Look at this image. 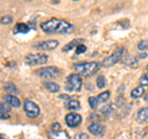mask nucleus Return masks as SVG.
I'll return each mask as SVG.
<instances>
[{
	"label": "nucleus",
	"instance_id": "nucleus-1",
	"mask_svg": "<svg viewBox=\"0 0 148 139\" xmlns=\"http://www.w3.org/2000/svg\"><path fill=\"white\" fill-rule=\"evenodd\" d=\"M74 69L80 76H91L94 73L99 70V64L96 62H89V63H77L74 64Z\"/></svg>",
	"mask_w": 148,
	"mask_h": 139
},
{
	"label": "nucleus",
	"instance_id": "nucleus-2",
	"mask_svg": "<svg viewBox=\"0 0 148 139\" xmlns=\"http://www.w3.org/2000/svg\"><path fill=\"white\" fill-rule=\"evenodd\" d=\"M82 85H83V80L79 74H72L67 79L66 90L67 91H79L82 89Z\"/></svg>",
	"mask_w": 148,
	"mask_h": 139
},
{
	"label": "nucleus",
	"instance_id": "nucleus-3",
	"mask_svg": "<svg viewBox=\"0 0 148 139\" xmlns=\"http://www.w3.org/2000/svg\"><path fill=\"white\" fill-rule=\"evenodd\" d=\"M125 53H126V49L125 48H119L114 52V54H111L110 57H108L106 59H104L103 62V65L104 67H111L114 65V64H116L119 61H121V59L125 57Z\"/></svg>",
	"mask_w": 148,
	"mask_h": 139
},
{
	"label": "nucleus",
	"instance_id": "nucleus-4",
	"mask_svg": "<svg viewBox=\"0 0 148 139\" xmlns=\"http://www.w3.org/2000/svg\"><path fill=\"white\" fill-rule=\"evenodd\" d=\"M48 61V57L42 53H36V54H27L25 58V62L29 65H40V64H45Z\"/></svg>",
	"mask_w": 148,
	"mask_h": 139
},
{
	"label": "nucleus",
	"instance_id": "nucleus-5",
	"mask_svg": "<svg viewBox=\"0 0 148 139\" xmlns=\"http://www.w3.org/2000/svg\"><path fill=\"white\" fill-rule=\"evenodd\" d=\"M36 74L42 79H53L59 75V69L56 67H45L36 72Z\"/></svg>",
	"mask_w": 148,
	"mask_h": 139
},
{
	"label": "nucleus",
	"instance_id": "nucleus-6",
	"mask_svg": "<svg viewBox=\"0 0 148 139\" xmlns=\"http://www.w3.org/2000/svg\"><path fill=\"white\" fill-rule=\"evenodd\" d=\"M59 22H61V20H58V18H51V20L41 24V29L46 33H57Z\"/></svg>",
	"mask_w": 148,
	"mask_h": 139
},
{
	"label": "nucleus",
	"instance_id": "nucleus-7",
	"mask_svg": "<svg viewBox=\"0 0 148 139\" xmlns=\"http://www.w3.org/2000/svg\"><path fill=\"white\" fill-rule=\"evenodd\" d=\"M24 110H25L26 114L29 116L30 118H35V117H37V116L40 114V108H38V106H37L35 102L30 101V100H26V101H25Z\"/></svg>",
	"mask_w": 148,
	"mask_h": 139
},
{
	"label": "nucleus",
	"instance_id": "nucleus-8",
	"mask_svg": "<svg viewBox=\"0 0 148 139\" xmlns=\"http://www.w3.org/2000/svg\"><path fill=\"white\" fill-rule=\"evenodd\" d=\"M66 123L72 128L79 126V124L82 123V116L78 114V113H74V112L68 113L66 116Z\"/></svg>",
	"mask_w": 148,
	"mask_h": 139
},
{
	"label": "nucleus",
	"instance_id": "nucleus-9",
	"mask_svg": "<svg viewBox=\"0 0 148 139\" xmlns=\"http://www.w3.org/2000/svg\"><path fill=\"white\" fill-rule=\"evenodd\" d=\"M88 131L96 137H103L105 133V128H104V126H101L99 123H92L88 127Z\"/></svg>",
	"mask_w": 148,
	"mask_h": 139
},
{
	"label": "nucleus",
	"instance_id": "nucleus-10",
	"mask_svg": "<svg viewBox=\"0 0 148 139\" xmlns=\"http://www.w3.org/2000/svg\"><path fill=\"white\" fill-rule=\"evenodd\" d=\"M58 46V41H46V42H41L35 46L36 49H46V50H52Z\"/></svg>",
	"mask_w": 148,
	"mask_h": 139
},
{
	"label": "nucleus",
	"instance_id": "nucleus-11",
	"mask_svg": "<svg viewBox=\"0 0 148 139\" xmlns=\"http://www.w3.org/2000/svg\"><path fill=\"white\" fill-rule=\"evenodd\" d=\"M74 30V26L71 25L69 22L64 21V20H61L59 22V26H58V30H57V33H69Z\"/></svg>",
	"mask_w": 148,
	"mask_h": 139
},
{
	"label": "nucleus",
	"instance_id": "nucleus-12",
	"mask_svg": "<svg viewBox=\"0 0 148 139\" xmlns=\"http://www.w3.org/2000/svg\"><path fill=\"white\" fill-rule=\"evenodd\" d=\"M5 102L9 106H11V107H16V108L20 107V105H21L20 100H18L15 95H9V94L5 96Z\"/></svg>",
	"mask_w": 148,
	"mask_h": 139
},
{
	"label": "nucleus",
	"instance_id": "nucleus-13",
	"mask_svg": "<svg viewBox=\"0 0 148 139\" xmlns=\"http://www.w3.org/2000/svg\"><path fill=\"white\" fill-rule=\"evenodd\" d=\"M137 121L140 123L148 122V107H143L137 112Z\"/></svg>",
	"mask_w": 148,
	"mask_h": 139
},
{
	"label": "nucleus",
	"instance_id": "nucleus-14",
	"mask_svg": "<svg viewBox=\"0 0 148 139\" xmlns=\"http://www.w3.org/2000/svg\"><path fill=\"white\" fill-rule=\"evenodd\" d=\"M83 42H84V40H82V38L74 40V41H72V42H69L68 44L64 46V47H63V52H68V50H71L73 48H77L79 44H83Z\"/></svg>",
	"mask_w": 148,
	"mask_h": 139
},
{
	"label": "nucleus",
	"instance_id": "nucleus-15",
	"mask_svg": "<svg viewBox=\"0 0 148 139\" xmlns=\"http://www.w3.org/2000/svg\"><path fill=\"white\" fill-rule=\"evenodd\" d=\"M51 139H69V136L63 131H52L49 133Z\"/></svg>",
	"mask_w": 148,
	"mask_h": 139
},
{
	"label": "nucleus",
	"instance_id": "nucleus-16",
	"mask_svg": "<svg viewBox=\"0 0 148 139\" xmlns=\"http://www.w3.org/2000/svg\"><path fill=\"white\" fill-rule=\"evenodd\" d=\"M66 108L67 110H71V111H75V110H79L80 108V104L78 100H67V104H66Z\"/></svg>",
	"mask_w": 148,
	"mask_h": 139
},
{
	"label": "nucleus",
	"instance_id": "nucleus-17",
	"mask_svg": "<svg viewBox=\"0 0 148 139\" xmlns=\"http://www.w3.org/2000/svg\"><path fill=\"white\" fill-rule=\"evenodd\" d=\"M29 31H30V26L26 25V24H22V22L17 24L16 27H15V30H14L15 33H27Z\"/></svg>",
	"mask_w": 148,
	"mask_h": 139
},
{
	"label": "nucleus",
	"instance_id": "nucleus-18",
	"mask_svg": "<svg viewBox=\"0 0 148 139\" xmlns=\"http://www.w3.org/2000/svg\"><path fill=\"white\" fill-rule=\"evenodd\" d=\"M43 86L51 92H58L59 91V85L56 84V82H53V81H45Z\"/></svg>",
	"mask_w": 148,
	"mask_h": 139
},
{
	"label": "nucleus",
	"instance_id": "nucleus-19",
	"mask_svg": "<svg viewBox=\"0 0 148 139\" xmlns=\"http://www.w3.org/2000/svg\"><path fill=\"white\" fill-rule=\"evenodd\" d=\"M4 89H5V91L8 92L9 95H16L18 90L16 89V86L12 84V82H6L5 85H4Z\"/></svg>",
	"mask_w": 148,
	"mask_h": 139
},
{
	"label": "nucleus",
	"instance_id": "nucleus-20",
	"mask_svg": "<svg viewBox=\"0 0 148 139\" xmlns=\"http://www.w3.org/2000/svg\"><path fill=\"white\" fill-rule=\"evenodd\" d=\"M143 94H145V86H138L136 89H133L132 92H131V96L133 99H138V97H141Z\"/></svg>",
	"mask_w": 148,
	"mask_h": 139
},
{
	"label": "nucleus",
	"instance_id": "nucleus-21",
	"mask_svg": "<svg viewBox=\"0 0 148 139\" xmlns=\"http://www.w3.org/2000/svg\"><path fill=\"white\" fill-rule=\"evenodd\" d=\"M115 111L114 108V105H104L103 107H101V113H103L104 116H110L111 113H112Z\"/></svg>",
	"mask_w": 148,
	"mask_h": 139
},
{
	"label": "nucleus",
	"instance_id": "nucleus-22",
	"mask_svg": "<svg viewBox=\"0 0 148 139\" xmlns=\"http://www.w3.org/2000/svg\"><path fill=\"white\" fill-rule=\"evenodd\" d=\"M110 99V91H104L98 96V101L99 102H106Z\"/></svg>",
	"mask_w": 148,
	"mask_h": 139
},
{
	"label": "nucleus",
	"instance_id": "nucleus-23",
	"mask_svg": "<svg viewBox=\"0 0 148 139\" xmlns=\"http://www.w3.org/2000/svg\"><path fill=\"white\" fill-rule=\"evenodd\" d=\"M105 84H106L105 76H104V75H100V76H98V79H96V86H98L99 89H104Z\"/></svg>",
	"mask_w": 148,
	"mask_h": 139
},
{
	"label": "nucleus",
	"instance_id": "nucleus-24",
	"mask_svg": "<svg viewBox=\"0 0 148 139\" xmlns=\"http://www.w3.org/2000/svg\"><path fill=\"white\" fill-rule=\"evenodd\" d=\"M125 63H126L127 65H130V67H136L137 65V61L132 57V55H128V57H126V59H125Z\"/></svg>",
	"mask_w": 148,
	"mask_h": 139
},
{
	"label": "nucleus",
	"instance_id": "nucleus-25",
	"mask_svg": "<svg viewBox=\"0 0 148 139\" xmlns=\"http://www.w3.org/2000/svg\"><path fill=\"white\" fill-rule=\"evenodd\" d=\"M89 105H90V107H91L92 110L98 108V105H99L98 97H94V96H91V97H89Z\"/></svg>",
	"mask_w": 148,
	"mask_h": 139
},
{
	"label": "nucleus",
	"instance_id": "nucleus-26",
	"mask_svg": "<svg viewBox=\"0 0 148 139\" xmlns=\"http://www.w3.org/2000/svg\"><path fill=\"white\" fill-rule=\"evenodd\" d=\"M138 49L141 50V52H143V50H146V49H148V40H143V41H141L140 43H138Z\"/></svg>",
	"mask_w": 148,
	"mask_h": 139
},
{
	"label": "nucleus",
	"instance_id": "nucleus-27",
	"mask_svg": "<svg viewBox=\"0 0 148 139\" xmlns=\"http://www.w3.org/2000/svg\"><path fill=\"white\" fill-rule=\"evenodd\" d=\"M12 16H3L1 18H0V22H1L3 25H9V24H12Z\"/></svg>",
	"mask_w": 148,
	"mask_h": 139
},
{
	"label": "nucleus",
	"instance_id": "nucleus-28",
	"mask_svg": "<svg viewBox=\"0 0 148 139\" xmlns=\"http://www.w3.org/2000/svg\"><path fill=\"white\" fill-rule=\"evenodd\" d=\"M11 106H9L8 104H3V102H0V112H6V113H10V111H11Z\"/></svg>",
	"mask_w": 148,
	"mask_h": 139
},
{
	"label": "nucleus",
	"instance_id": "nucleus-29",
	"mask_svg": "<svg viewBox=\"0 0 148 139\" xmlns=\"http://www.w3.org/2000/svg\"><path fill=\"white\" fill-rule=\"evenodd\" d=\"M85 52H86V47H85L84 44H79L75 48V53L77 54H82V53H85Z\"/></svg>",
	"mask_w": 148,
	"mask_h": 139
},
{
	"label": "nucleus",
	"instance_id": "nucleus-30",
	"mask_svg": "<svg viewBox=\"0 0 148 139\" xmlns=\"http://www.w3.org/2000/svg\"><path fill=\"white\" fill-rule=\"evenodd\" d=\"M140 82H141V85H142V86H147V85H148V72L141 78Z\"/></svg>",
	"mask_w": 148,
	"mask_h": 139
},
{
	"label": "nucleus",
	"instance_id": "nucleus-31",
	"mask_svg": "<svg viewBox=\"0 0 148 139\" xmlns=\"http://www.w3.org/2000/svg\"><path fill=\"white\" fill-rule=\"evenodd\" d=\"M74 139H89V136L85 133H78L75 137H74Z\"/></svg>",
	"mask_w": 148,
	"mask_h": 139
},
{
	"label": "nucleus",
	"instance_id": "nucleus-32",
	"mask_svg": "<svg viewBox=\"0 0 148 139\" xmlns=\"http://www.w3.org/2000/svg\"><path fill=\"white\" fill-rule=\"evenodd\" d=\"M125 104H126V101H125V99H122V97H119V99L116 100V105L120 106V107H123Z\"/></svg>",
	"mask_w": 148,
	"mask_h": 139
},
{
	"label": "nucleus",
	"instance_id": "nucleus-33",
	"mask_svg": "<svg viewBox=\"0 0 148 139\" xmlns=\"http://www.w3.org/2000/svg\"><path fill=\"white\" fill-rule=\"evenodd\" d=\"M9 118H10V113L0 112V119H9Z\"/></svg>",
	"mask_w": 148,
	"mask_h": 139
},
{
	"label": "nucleus",
	"instance_id": "nucleus-34",
	"mask_svg": "<svg viewBox=\"0 0 148 139\" xmlns=\"http://www.w3.org/2000/svg\"><path fill=\"white\" fill-rule=\"evenodd\" d=\"M59 128H61V124H59V123H54L52 126V131H61Z\"/></svg>",
	"mask_w": 148,
	"mask_h": 139
},
{
	"label": "nucleus",
	"instance_id": "nucleus-35",
	"mask_svg": "<svg viewBox=\"0 0 148 139\" xmlns=\"http://www.w3.org/2000/svg\"><path fill=\"white\" fill-rule=\"evenodd\" d=\"M91 119H94V121H99L100 117L98 114H91Z\"/></svg>",
	"mask_w": 148,
	"mask_h": 139
},
{
	"label": "nucleus",
	"instance_id": "nucleus-36",
	"mask_svg": "<svg viewBox=\"0 0 148 139\" xmlns=\"http://www.w3.org/2000/svg\"><path fill=\"white\" fill-rule=\"evenodd\" d=\"M146 57H147V54H146L145 52H143V53H141L140 55H138V57H137V58H140V59H142V58H146Z\"/></svg>",
	"mask_w": 148,
	"mask_h": 139
},
{
	"label": "nucleus",
	"instance_id": "nucleus-37",
	"mask_svg": "<svg viewBox=\"0 0 148 139\" xmlns=\"http://www.w3.org/2000/svg\"><path fill=\"white\" fill-rule=\"evenodd\" d=\"M119 92H120V94H121V92H125V86H120Z\"/></svg>",
	"mask_w": 148,
	"mask_h": 139
},
{
	"label": "nucleus",
	"instance_id": "nucleus-38",
	"mask_svg": "<svg viewBox=\"0 0 148 139\" xmlns=\"http://www.w3.org/2000/svg\"><path fill=\"white\" fill-rule=\"evenodd\" d=\"M61 99H63V100H68L69 97H68L67 95H61Z\"/></svg>",
	"mask_w": 148,
	"mask_h": 139
},
{
	"label": "nucleus",
	"instance_id": "nucleus-39",
	"mask_svg": "<svg viewBox=\"0 0 148 139\" xmlns=\"http://www.w3.org/2000/svg\"><path fill=\"white\" fill-rule=\"evenodd\" d=\"M51 1L54 3V4H58V3H59V0H51Z\"/></svg>",
	"mask_w": 148,
	"mask_h": 139
},
{
	"label": "nucleus",
	"instance_id": "nucleus-40",
	"mask_svg": "<svg viewBox=\"0 0 148 139\" xmlns=\"http://www.w3.org/2000/svg\"><path fill=\"white\" fill-rule=\"evenodd\" d=\"M145 100H146V101H148V94L146 95V97H145Z\"/></svg>",
	"mask_w": 148,
	"mask_h": 139
},
{
	"label": "nucleus",
	"instance_id": "nucleus-41",
	"mask_svg": "<svg viewBox=\"0 0 148 139\" xmlns=\"http://www.w3.org/2000/svg\"><path fill=\"white\" fill-rule=\"evenodd\" d=\"M147 70H148V64H147Z\"/></svg>",
	"mask_w": 148,
	"mask_h": 139
},
{
	"label": "nucleus",
	"instance_id": "nucleus-42",
	"mask_svg": "<svg viewBox=\"0 0 148 139\" xmlns=\"http://www.w3.org/2000/svg\"><path fill=\"white\" fill-rule=\"evenodd\" d=\"M74 1H78V0H74Z\"/></svg>",
	"mask_w": 148,
	"mask_h": 139
}]
</instances>
